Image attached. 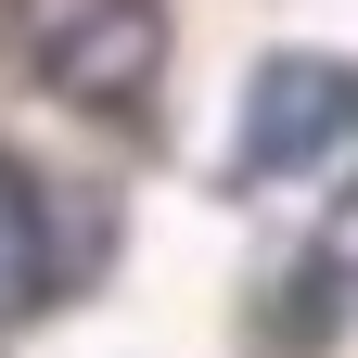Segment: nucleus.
<instances>
[{
    "label": "nucleus",
    "mask_w": 358,
    "mask_h": 358,
    "mask_svg": "<svg viewBox=\"0 0 358 358\" xmlns=\"http://www.w3.org/2000/svg\"><path fill=\"white\" fill-rule=\"evenodd\" d=\"M333 141H358V77H345V64L282 52V64L243 90V166H256V179H307Z\"/></svg>",
    "instance_id": "2"
},
{
    "label": "nucleus",
    "mask_w": 358,
    "mask_h": 358,
    "mask_svg": "<svg viewBox=\"0 0 358 358\" xmlns=\"http://www.w3.org/2000/svg\"><path fill=\"white\" fill-rule=\"evenodd\" d=\"M38 294H52V205H38V179L0 154V320H26Z\"/></svg>",
    "instance_id": "3"
},
{
    "label": "nucleus",
    "mask_w": 358,
    "mask_h": 358,
    "mask_svg": "<svg viewBox=\"0 0 358 358\" xmlns=\"http://www.w3.org/2000/svg\"><path fill=\"white\" fill-rule=\"evenodd\" d=\"M13 52L38 64V90L128 115L166 64V0H13Z\"/></svg>",
    "instance_id": "1"
}]
</instances>
